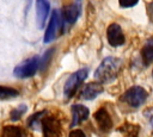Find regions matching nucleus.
<instances>
[{
	"label": "nucleus",
	"mask_w": 153,
	"mask_h": 137,
	"mask_svg": "<svg viewBox=\"0 0 153 137\" xmlns=\"http://www.w3.org/2000/svg\"><path fill=\"white\" fill-rule=\"evenodd\" d=\"M106 37H108V42L111 46H120V45L124 44V41H126L121 26L118 24H115V23L108 27Z\"/></svg>",
	"instance_id": "0eeeda50"
},
{
	"label": "nucleus",
	"mask_w": 153,
	"mask_h": 137,
	"mask_svg": "<svg viewBox=\"0 0 153 137\" xmlns=\"http://www.w3.org/2000/svg\"><path fill=\"white\" fill-rule=\"evenodd\" d=\"M44 114H45V111H41V112H37V113L32 114L27 119L29 126L32 127V129H36L37 127V124H42V119H43V116Z\"/></svg>",
	"instance_id": "dca6fc26"
},
{
	"label": "nucleus",
	"mask_w": 153,
	"mask_h": 137,
	"mask_svg": "<svg viewBox=\"0 0 153 137\" xmlns=\"http://www.w3.org/2000/svg\"><path fill=\"white\" fill-rule=\"evenodd\" d=\"M62 24H63V20L61 18V14L59 13L57 10H54L51 18H50V21H49V25H48L47 31H45V35H44V39H43L44 43L53 42L59 36V33H61V31H63Z\"/></svg>",
	"instance_id": "39448f33"
},
{
	"label": "nucleus",
	"mask_w": 153,
	"mask_h": 137,
	"mask_svg": "<svg viewBox=\"0 0 153 137\" xmlns=\"http://www.w3.org/2000/svg\"><path fill=\"white\" fill-rule=\"evenodd\" d=\"M103 92V87L98 82H91L85 86V88L81 92V98L85 100H92L97 98Z\"/></svg>",
	"instance_id": "f8f14e48"
},
{
	"label": "nucleus",
	"mask_w": 153,
	"mask_h": 137,
	"mask_svg": "<svg viewBox=\"0 0 153 137\" xmlns=\"http://www.w3.org/2000/svg\"><path fill=\"white\" fill-rule=\"evenodd\" d=\"M141 56H142L145 64H148L153 61V38H151L146 42L145 46L141 50Z\"/></svg>",
	"instance_id": "4468645a"
},
{
	"label": "nucleus",
	"mask_w": 153,
	"mask_h": 137,
	"mask_svg": "<svg viewBox=\"0 0 153 137\" xmlns=\"http://www.w3.org/2000/svg\"><path fill=\"white\" fill-rule=\"evenodd\" d=\"M72 114H73L72 126H75L79 123H81L82 120H85V119L88 118L90 111H88V108L86 106L80 105V104H76V105H73L72 106Z\"/></svg>",
	"instance_id": "9b49d317"
},
{
	"label": "nucleus",
	"mask_w": 153,
	"mask_h": 137,
	"mask_svg": "<svg viewBox=\"0 0 153 137\" xmlns=\"http://www.w3.org/2000/svg\"><path fill=\"white\" fill-rule=\"evenodd\" d=\"M53 54H54V48L48 49V50L43 54V57L41 58V66H39V70H41V71H44V70L48 68V66H49V63H50V61H51Z\"/></svg>",
	"instance_id": "2eb2a0df"
},
{
	"label": "nucleus",
	"mask_w": 153,
	"mask_h": 137,
	"mask_svg": "<svg viewBox=\"0 0 153 137\" xmlns=\"http://www.w3.org/2000/svg\"><path fill=\"white\" fill-rule=\"evenodd\" d=\"M18 95V91L11 87L0 86V99H10Z\"/></svg>",
	"instance_id": "f3484780"
},
{
	"label": "nucleus",
	"mask_w": 153,
	"mask_h": 137,
	"mask_svg": "<svg viewBox=\"0 0 153 137\" xmlns=\"http://www.w3.org/2000/svg\"><path fill=\"white\" fill-rule=\"evenodd\" d=\"M148 93L146 92L145 88H142L141 86H133L123 94L122 100L126 101L131 107H139L145 102Z\"/></svg>",
	"instance_id": "20e7f679"
},
{
	"label": "nucleus",
	"mask_w": 153,
	"mask_h": 137,
	"mask_svg": "<svg viewBox=\"0 0 153 137\" xmlns=\"http://www.w3.org/2000/svg\"><path fill=\"white\" fill-rule=\"evenodd\" d=\"M44 137H61V125L54 117H45L42 119Z\"/></svg>",
	"instance_id": "423d86ee"
},
{
	"label": "nucleus",
	"mask_w": 153,
	"mask_h": 137,
	"mask_svg": "<svg viewBox=\"0 0 153 137\" xmlns=\"http://www.w3.org/2000/svg\"><path fill=\"white\" fill-rule=\"evenodd\" d=\"M0 137H24V131L19 126L7 125L2 127Z\"/></svg>",
	"instance_id": "ddd939ff"
},
{
	"label": "nucleus",
	"mask_w": 153,
	"mask_h": 137,
	"mask_svg": "<svg viewBox=\"0 0 153 137\" xmlns=\"http://www.w3.org/2000/svg\"><path fill=\"white\" fill-rule=\"evenodd\" d=\"M88 74V69L87 68H82L76 70L75 73H73L66 81L65 86H63V93L66 95V98H72L76 89L79 88V86L81 85V82L87 77Z\"/></svg>",
	"instance_id": "7ed1b4c3"
},
{
	"label": "nucleus",
	"mask_w": 153,
	"mask_h": 137,
	"mask_svg": "<svg viewBox=\"0 0 153 137\" xmlns=\"http://www.w3.org/2000/svg\"><path fill=\"white\" fill-rule=\"evenodd\" d=\"M147 11H148V15H149L151 20L153 21V2L148 5V7H147Z\"/></svg>",
	"instance_id": "412c9836"
},
{
	"label": "nucleus",
	"mask_w": 153,
	"mask_h": 137,
	"mask_svg": "<svg viewBox=\"0 0 153 137\" xmlns=\"http://www.w3.org/2000/svg\"><path fill=\"white\" fill-rule=\"evenodd\" d=\"M39 66H41L39 57L33 56V57H30V58L25 60L20 64H18L13 69V74H14V76H17L19 79L31 77L37 73V70L39 69Z\"/></svg>",
	"instance_id": "f03ea898"
},
{
	"label": "nucleus",
	"mask_w": 153,
	"mask_h": 137,
	"mask_svg": "<svg viewBox=\"0 0 153 137\" xmlns=\"http://www.w3.org/2000/svg\"><path fill=\"white\" fill-rule=\"evenodd\" d=\"M26 108H27L26 105H19L17 108H14V110L11 112V114H10L11 120H18L19 118H22V116L25 113Z\"/></svg>",
	"instance_id": "a211bd4d"
},
{
	"label": "nucleus",
	"mask_w": 153,
	"mask_h": 137,
	"mask_svg": "<svg viewBox=\"0 0 153 137\" xmlns=\"http://www.w3.org/2000/svg\"><path fill=\"white\" fill-rule=\"evenodd\" d=\"M121 60L116 57H105L94 71V77L100 83H108L115 80L120 73Z\"/></svg>",
	"instance_id": "f257e3e1"
},
{
	"label": "nucleus",
	"mask_w": 153,
	"mask_h": 137,
	"mask_svg": "<svg viewBox=\"0 0 153 137\" xmlns=\"http://www.w3.org/2000/svg\"><path fill=\"white\" fill-rule=\"evenodd\" d=\"M50 11L49 0H36V21L38 29H43Z\"/></svg>",
	"instance_id": "6e6552de"
},
{
	"label": "nucleus",
	"mask_w": 153,
	"mask_h": 137,
	"mask_svg": "<svg viewBox=\"0 0 153 137\" xmlns=\"http://www.w3.org/2000/svg\"><path fill=\"white\" fill-rule=\"evenodd\" d=\"M68 137H86V136H85L84 131L76 129V130H72V131L69 132V136H68Z\"/></svg>",
	"instance_id": "aec40b11"
},
{
	"label": "nucleus",
	"mask_w": 153,
	"mask_h": 137,
	"mask_svg": "<svg viewBox=\"0 0 153 137\" xmlns=\"http://www.w3.org/2000/svg\"><path fill=\"white\" fill-rule=\"evenodd\" d=\"M80 14V5L79 4H73V5H68L66 7L62 8L61 11V18L63 20L65 24H74L78 19Z\"/></svg>",
	"instance_id": "1a4fd4ad"
},
{
	"label": "nucleus",
	"mask_w": 153,
	"mask_h": 137,
	"mask_svg": "<svg viewBox=\"0 0 153 137\" xmlns=\"http://www.w3.org/2000/svg\"><path fill=\"white\" fill-rule=\"evenodd\" d=\"M99 129L103 132H108L111 130L112 127V122H111V117L108 113V111L105 108H99L94 114H93Z\"/></svg>",
	"instance_id": "9d476101"
},
{
	"label": "nucleus",
	"mask_w": 153,
	"mask_h": 137,
	"mask_svg": "<svg viewBox=\"0 0 153 137\" xmlns=\"http://www.w3.org/2000/svg\"><path fill=\"white\" fill-rule=\"evenodd\" d=\"M139 2V0H118V4L121 7L127 8V7H133Z\"/></svg>",
	"instance_id": "6ab92c4d"
}]
</instances>
